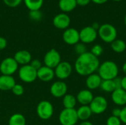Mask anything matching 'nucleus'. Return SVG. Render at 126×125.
<instances>
[{"instance_id": "nucleus-1", "label": "nucleus", "mask_w": 126, "mask_h": 125, "mask_svg": "<svg viewBox=\"0 0 126 125\" xmlns=\"http://www.w3.org/2000/svg\"><path fill=\"white\" fill-rule=\"evenodd\" d=\"M100 66L98 57L89 52H86L78 56L75 63L76 72L81 76H89L97 71Z\"/></svg>"}, {"instance_id": "nucleus-2", "label": "nucleus", "mask_w": 126, "mask_h": 125, "mask_svg": "<svg viewBox=\"0 0 126 125\" xmlns=\"http://www.w3.org/2000/svg\"><path fill=\"white\" fill-rule=\"evenodd\" d=\"M97 71L103 80H110L118 77L119 68L114 62L107 60L100 64Z\"/></svg>"}, {"instance_id": "nucleus-3", "label": "nucleus", "mask_w": 126, "mask_h": 125, "mask_svg": "<svg viewBox=\"0 0 126 125\" xmlns=\"http://www.w3.org/2000/svg\"><path fill=\"white\" fill-rule=\"evenodd\" d=\"M97 34L106 43H112L114 40L117 39V31L114 26L110 24H104L100 25Z\"/></svg>"}, {"instance_id": "nucleus-4", "label": "nucleus", "mask_w": 126, "mask_h": 125, "mask_svg": "<svg viewBox=\"0 0 126 125\" xmlns=\"http://www.w3.org/2000/svg\"><path fill=\"white\" fill-rule=\"evenodd\" d=\"M77 111L64 108L59 115V122L61 125H75L78 121Z\"/></svg>"}, {"instance_id": "nucleus-5", "label": "nucleus", "mask_w": 126, "mask_h": 125, "mask_svg": "<svg viewBox=\"0 0 126 125\" xmlns=\"http://www.w3.org/2000/svg\"><path fill=\"white\" fill-rule=\"evenodd\" d=\"M36 112L41 119L48 120L52 116L54 108L51 102L47 100H43L38 104Z\"/></svg>"}, {"instance_id": "nucleus-6", "label": "nucleus", "mask_w": 126, "mask_h": 125, "mask_svg": "<svg viewBox=\"0 0 126 125\" xmlns=\"http://www.w3.org/2000/svg\"><path fill=\"white\" fill-rule=\"evenodd\" d=\"M18 77L24 83H32L37 79V70L33 69L30 64L22 66L18 69Z\"/></svg>"}, {"instance_id": "nucleus-7", "label": "nucleus", "mask_w": 126, "mask_h": 125, "mask_svg": "<svg viewBox=\"0 0 126 125\" xmlns=\"http://www.w3.org/2000/svg\"><path fill=\"white\" fill-rule=\"evenodd\" d=\"M18 68V64L13 57H6L0 63V71L3 75L12 76Z\"/></svg>"}, {"instance_id": "nucleus-8", "label": "nucleus", "mask_w": 126, "mask_h": 125, "mask_svg": "<svg viewBox=\"0 0 126 125\" xmlns=\"http://www.w3.org/2000/svg\"><path fill=\"white\" fill-rule=\"evenodd\" d=\"M89 106L92 113L101 114L106 111L108 107V101L105 97L102 96H97L94 97Z\"/></svg>"}, {"instance_id": "nucleus-9", "label": "nucleus", "mask_w": 126, "mask_h": 125, "mask_svg": "<svg viewBox=\"0 0 126 125\" xmlns=\"http://www.w3.org/2000/svg\"><path fill=\"white\" fill-rule=\"evenodd\" d=\"M61 62V57L60 53L55 49L48 51L44 57V65L49 68L54 69Z\"/></svg>"}, {"instance_id": "nucleus-10", "label": "nucleus", "mask_w": 126, "mask_h": 125, "mask_svg": "<svg viewBox=\"0 0 126 125\" xmlns=\"http://www.w3.org/2000/svg\"><path fill=\"white\" fill-rule=\"evenodd\" d=\"M80 41L83 43H91L94 42L97 37V31L95 30L92 26L83 27L80 32Z\"/></svg>"}, {"instance_id": "nucleus-11", "label": "nucleus", "mask_w": 126, "mask_h": 125, "mask_svg": "<svg viewBox=\"0 0 126 125\" xmlns=\"http://www.w3.org/2000/svg\"><path fill=\"white\" fill-rule=\"evenodd\" d=\"M55 76L58 77L59 80H65L68 78L72 71V67L69 62L63 61L61 62L55 68Z\"/></svg>"}, {"instance_id": "nucleus-12", "label": "nucleus", "mask_w": 126, "mask_h": 125, "mask_svg": "<svg viewBox=\"0 0 126 125\" xmlns=\"http://www.w3.org/2000/svg\"><path fill=\"white\" fill-rule=\"evenodd\" d=\"M63 41L69 45H75L80 41L79 31L75 28H67L62 35Z\"/></svg>"}, {"instance_id": "nucleus-13", "label": "nucleus", "mask_w": 126, "mask_h": 125, "mask_svg": "<svg viewBox=\"0 0 126 125\" xmlns=\"http://www.w3.org/2000/svg\"><path fill=\"white\" fill-rule=\"evenodd\" d=\"M53 25L59 29H66L71 23L70 17L65 13L56 15L52 20Z\"/></svg>"}, {"instance_id": "nucleus-14", "label": "nucleus", "mask_w": 126, "mask_h": 125, "mask_svg": "<svg viewBox=\"0 0 126 125\" xmlns=\"http://www.w3.org/2000/svg\"><path fill=\"white\" fill-rule=\"evenodd\" d=\"M67 85L63 81H56L52 84L50 87V94L56 98L63 97L67 92Z\"/></svg>"}, {"instance_id": "nucleus-15", "label": "nucleus", "mask_w": 126, "mask_h": 125, "mask_svg": "<svg viewBox=\"0 0 126 125\" xmlns=\"http://www.w3.org/2000/svg\"><path fill=\"white\" fill-rule=\"evenodd\" d=\"M54 69L46 66H42L38 70H37V78L43 82H49L54 78Z\"/></svg>"}, {"instance_id": "nucleus-16", "label": "nucleus", "mask_w": 126, "mask_h": 125, "mask_svg": "<svg viewBox=\"0 0 126 125\" xmlns=\"http://www.w3.org/2000/svg\"><path fill=\"white\" fill-rule=\"evenodd\" d=\"M94 99L92 92L89 89H83L78 92L76 99L81 105H89Z\"/></svg>"}, {"instance_id": "nucleus-17", "label": "nucleus", "mask_w": 126, "mask_h": 125, "mask_svg": "<svg viewBox=\"0 0 126 125\" xmlns=\"http://www.w3.org/2000/svg\"><path fill=\"white\" fill-rule=\"evenodd\" d=\"M15 60L18 65H27L32 60V55L30 52L27 50H20L15 53L14 57Z\"/></svg>"}, {"instance_id": "nucleus-18", "label": "nucleus", "mask_w": 126, "mask_h": 125, "mask_svg": "<svg viewBox=\"0 0 126 125\" xmlns=\"http://www.w3.org/2000/svg\"><path fill=\"white\" fill-rule=\"evenodd\" d=\"M111 99L117 105L125 106L126 105V91L123 88L115 89L111 93Z\"/></svg>"}, {"instance_id": "nucleus-19", "label": "nucleus", "mask_w": 126, "mask_h": 125, "mask_svg": "<svg viewBox=\"0 0 126 125\" xmlns=\"http://www.w3.org/2000/svg\"><path fill=\"white\" fill-rule=\"evenodd\" d=\"M16 85V80L12 76L3 75L0 76V91H10Z\"/></svg>"}, {"instance_id": "nucleus-20", "label": "nucleus", "mask_w": 126, "mask_h": 125, "mask_svg": "<svg viewBox=\"0 0 126 125\" xmlns=\"http://www.w3.org/2000/svg\"><path fill=\"white\" fill-rule=\"evenodd\" d=\"M102 79L99 76L98 74H92L89 76H87V78L86 80V87L89 88V90H94L99 88L102 83Z\"/></svg>"}, {"instance_id": "nucleus-21", "label": "nucleus", "mask_w": 126, "mask_h": 125, "mask_svg": "<svg viewBox=\"0 0 126 125\" xmlns=\"http://www.w3.org/2000/svg\"><path fill=\"white\" fill-rule=\"evenodd\" d=\"M76 0H59V8L63 13H69L72 11L77 6Z\"/></svg>"}, {"instance_id": "nucleus-22", "label": "nucleus", "mask_w": 126, "mask_h": 125, "mask_svg": "<svg viewBox=\"0 0 126 125\" xmlns=\"http://www.w3.org/2000/svg\"><path fill=\"white\" fill-rule=\"evenodd\" d=\"M77 114L78 119L84 122L88 121V119L91 117L92 112L89 105H81L77 110Z\"/></svg>"}, {"instance_id": "nucleus-23", "label": "nucleus", "mask_w": 126, "mask_h": 125, "mask_svg": "<svg viewBox=\"0 0 126 125\" xmlns=\"http://www.w3.org/2000/svg\"><path fill=\"white\" fill-rule=\"evenodd\" d=\"M77 103L76 97L72 94H66L63 97V105L64 108L66 109H73L75 108Z\"/></svg>"}, {"instance_id": "nucleus-24", "label": "nucleus", "mask_w": 126, "mask_h": 125, "mask_svg": "<svg viewBox=\"0 0 126 125\" xmlns=\"http://www.w3.org/2000/svg\"><path fill=\"white\" fill-rule=\"evenodd\" d=\"M8 125H26V119L21 113H14L10 117Z\"/></svg>"}, {"instance_id": "nucleus-25", "label": "nucleus", "mask_w": 126, "mask_h": 125, "mask_svg": "<svg viewBox=\"0 0 126 125\" xmlns=\"http://www.w3.org/2000/svg\"><path fill=\"white\" fill-rule=\"evenodd\" d=\"M111 47L114 52L117 53H122L126 49V43L123 40L116 39L111 43Z\"/></svg>"}, {"instance_id": "nucleus-26", "label": "nucleus", "mask_w": 126, "mask_h": 125, "mask_svg": "<svg viewBox=\"0 0 126 125\" xmlns=\"http://www.w3.org/2000/svg\"><path fill=\"white\" fill-rule=\"evenodd\" d=\"M26 7L30 10H38L42 7L44 0H24Z\"/></svg>"}, {"instance_id": "nucleus-27", "label": "nucleus", "mask_w": 126, "mask_h": 125, "mask_svg": "<svg viewBox=\"0 0 126 125\" xmlns=\"http://www.w3.org/2000/svg\"><path fill=\"white\" fill-rule=\"evenodd\" d=\"M100 88L105 92H111L112 93L115 89V85L114 83L113 80H102L101 85L100 86Z\"/></svg>"}, {"instance_id": "nucleus-28", "label": "nucleus", "mask_w": 126, "mask_h": 125, "mask_svg": "<svg viewBox=\"0 0 126 125\" xmlns=\"http://www.w3.org/2000/svg\"><path fill=\"white\" fill-rule=\"evenodd\" d=\"M42 13L38 10H30L29 12V17L35 21H38L42 18Z\"/></svg>"}, {"instance_id": "nucleus-29", "label": "nucleus", "mask_w": 126, "mask_h": 125, "mask_svg": "<svg viewBox=\"0 0 126 125\" xmlns=\"http://www.w3.org/2000/svg\"><path fill=\"white\" fill-rule=\"evenodd\" d=\"M92 55H94L95 57H98L99 56H100L103 52V48L101 45L100 44H96L94 46H92L91 52H90Z\"/></svg>"}, {"instance_id": "nucleus-30", "label": "nucleus", "mask_w": 126, "mask_h": 125, "mask_svg": "<svg viewBox=\"0 0 126 125\" xmlns=\"http://www.w3.org/2000/svg\"><path fill=\"white\" fill-rule=\"evenodd\" d=\"M11 91H12V92L13 93L14 95H16V96H21L24 92V88L21 85L16 83V85L13 86V88H12Z\"/></svg>"}, {"instance_id": "nucleus-31", "label": "nucleus", "mask_w": 126, "mask_h": 125, "mask_svg": "<svg viewBox=\"0 0 126 125\" xmlns=\"http://www.w3.org/2000/svg\"><path fill=\"white\" fill-rule=\"evenodd\" d=\"M75 51L78 55H80L85 52H86V47L83 43H78L75 45Z\"/></svg>"}, {"instance_id": "nucleus-32", "label": "nucleus", "mask_w": 126, "mask_h": 125, "mask_svg": "<svg viewBox=\"0 0 126 125\" xmlns=\"http://www.w3.org/2000/svg\"><path fill=\"white\" fill-rule=\"evenodd\" d=\"M121 121L120 118L111 116L108 118L106 121V125H121Z\"/></svg>"}, {"instance_id": "nucleus-33", "label": "nucleus", "mask_w": 126, "mask_h": 125, "mask_svg": "<svg viewBox=\"0 0 126 125\" xmlns=\"http://www.w3.org/2000/svg\"><path fill=\"white\" fill-rule=\"evenodd\" d=\"M3 1L8 7H16L21 3L22 0H3Z\"/></svg>"}, {"instance_id": "nucleus-34", "label": "nucleus", "mask_w": 126, "mask_h": 125, "mask_svg": "<svg viewBox=\"0 0 126 125\" xmlns=\"http://www.w3.org/2000/svg\"><path fill=\"white\" fill-rule=\"evenodd\" d=\"M30 65L33 69H35V70H38V69L42 66L41 62L38 59H34V60H31V62L30 63Z\"/></svg>"}, {"instance_id": "nucleus-35", "label": "nucleus", "mask_w": 126, "mask_h": 125, "mask_svg": "<svg viewBox=\"0 0 126 125\" xmlns=\"http://www.w3.org/2000/svg\"><path fill=\"white\" fill-rule=\"evenodd\" d=\"M120 119L122 123L126 125V106L121 109V113L120 116Z\"/></svg>"}, {"instance_id": "nucleus-36", "label": "nucleus", "mask_w": 126, "mask_h": 125, "mask_svg": "<svg viewBox=\"0 0 126 125\" xmlns=\"http://www.w3.org/2000/svg\"><path fill=\"white\" fill-rule=\"evenodd\" d=\"M114 83L116 87V89H120L122 88V78L120 77H117L114 80Z\"/></svg>"}, {"instance_id": "nucleus-37", "label": "nucleus", "mask_w": 126, "mask_h": 125, "mask_svg": "<svg viewBox=\"0 0 126 125\" xmlns=\"http://www.w3.org/2000/svg\"><path fill=\"white\" fill-rule=\"evenodd\" d=\"M7 45V40L4 38L0 36V50H3L6 48Z\"/></svg>"}, {"instance_id": "nucleus-38", "label": "nucleus", "mask_w": 126, "mask_h": 125, "mask_svg": "<svg viewBox=\"0 0 126 125\" xmlns=\"http://www.w3.org/2000/svg\"><path fill=\"white\" fill-rule=\"evenodd\" d=\"M77 1V4L80 5V6H86L88 5L91 0H76Z\"/></svg>"}, {"instance_id": "nucleus-39", "label": "nucleus", "mask_w": 126, "mask_h": 125, "mask_svg": "<svg viewBox=\"0 0 126 125\" xmlns=\"http://www.w3.org/2000/svg\"><path fill=\"white\" fill-rule=\"evenodd\" d=\"M120 113H121V109H120V108H114L112 111V116H114L115 117L120 118Z\"/></svg>"}, {"instance_id": "nucleus-40", "label": "nucleus", "mask_w": 126, "mask_h": 125, "mask_svg": "<svg viewBox=\"0 0 126 125\" xmlns=\"http://www.w3.org/2000/svg\"><path fill=\"white\" fill-rule=\"evenodd\" d=\"M122 88L126 91V76L122 78Z\"/></svg>"}, {"instance_id": "nucleus-41", "label": "nucleus", "mask_w": 126, "mask_h": 125, "mask_svg": "<svg viewBox=\"0 0 126 125\" xmlns=\"http://www.w3.org/2000/svg\"><path fill=\"white\" fill-rule=\"evenodd\" d=\"M92 2L95 3V4H104L106 3L108 0H91Z\"/></svg>"}, {"instance_id": "nucleus-42", "label": "nucleus", "mask_w": 126, "mask_h": 125, "mask_svg": "<svg viewBox=\"0 0 126 125\" xmlns=\"http://www.w3.org/2000/svg\"><path fill=\"white\" fill-rule=\"evenodd\" d=\"M100 27V25H99V24H98L97 22H94V23H93V24L92 25V27L94 28V29L95 30H97V31H98Z\"/></svg>"}, {"instance_id": "nucleus-43", "label": "nucleus", "mask_w": 126, "mask_h": 125, "mask_svg": "<svg viewBox=\"0 0 126 125\" xmlns=\"http://www.w3.org/2000/svg\"><path fill=\"white\" fill-rule=\"evenodd\" d=\"M79 125H93V124L89 121H84V122H82Z\"/></svg>"}, {"instance_id": "nucleus-44", "label": "nucleus", "mask_w": 126, "mask_h": 125, "mask_svg": "<svg viewBox=\"0 0 126 125\" xmlns=\"http://www.w3.org/2000/svg\"><path fill=\"white\" fill-rule=\"evenodd\" d=\"M123 71L124 74H126V62L123 64Z\"/></svg>"}, {"instance_id": "nucleus-45", "label": "nucleus", "mask_w": 126, "mask_h": 125, "mask_svg": "<svg viewBox=\"0 0 126 125\" xmlns=\"http://www.w3.org/2000/svg\"><path fill=\"white\" fill-rule=\"evenodd\" d=\"M124 23H125V24H126V15H125V18H124Z\"/></svg>"}, {"instance_id": "nucleus-46", "label": "nucleus", "mask_w": 126, "mask_h": 125, "mask_svg": "<svg viewBox=\"0 0 126 125\" xmlns=\"http://www.w3.org/2000/svg\"><path fill=\"white\" fill-rule=\"evenodd\" d=\"M113 1H122V0H113Z\"/></svg>"}]
</instances>
